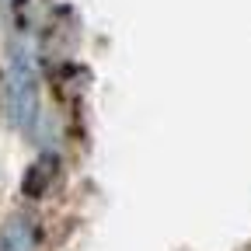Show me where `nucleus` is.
Segmentation results:
<instances>
[{
  "label": "nucleus",
  "mask_w": 251,
  "mask_h": 251,
  "mask_svg": "<svg viewBox=\"0 0 251 251\" xmlns=\"http://www.w3.org/2000/svg\"><path fill=\"white\" fill-rule=\"evenodd\" d=\"M0 105L7 108L11 122L18 126V133L42 143L49 115H46V105H42V74H39L35 49L31 46L14 52L11 70L4 77V98H0Z\"/></svg>",
  "instance_id": "obj_1"
},
{
  "label": "nucleus",
  "mask_w": 251,
  "mask_h": 251,
  "mask_svg": "<svg viewBox=\"0 0 251 251\" xmlns=\"http://www.w3.org/2000/svg\"><path fill=\"white\" fill-rule=\"evenodd\" d=\"M39 248V220L31 213H11L0 227V251H35Z\"/></svg>",
  "instance_id": "obj_2"
},
{
  "label": "nucleus",
  "mask_w": 251,
  "mask_h": 251,
  "mask_svg": "<svg viewBox=\"0 0 251 251\" xmlns=\"http://www.w3.org/2000/svg\"><path fill=\"white\" fill-rule=\"evenodd\" d=\"M56 178H59V157L56 153L35 157L21 175V196L25 199H46L49 188L56 185Z\"/></svg>",
  "instance_id": "obj_3"
},
{
  "label": "nucleus",
  "mask_w": 251,
  "mask_h": 251,
  "mask_svg": "<svg viewBox=\"0 0 251 251\" xmlns=\"http://www.w3.org/2000/svg\"><path fill=\"white\" fill-rule=\"evenodd\" d=\"M52 21V0H14V25L21 35H35Z\"/></svg>",
  "instance_id": "obj_4"
}]
</instances>
